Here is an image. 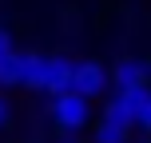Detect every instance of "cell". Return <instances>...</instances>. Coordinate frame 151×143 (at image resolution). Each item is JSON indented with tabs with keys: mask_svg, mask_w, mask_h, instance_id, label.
Instances as JSON below:
<instances>
[{
	"mask_svg": "<svg viewBox=\"0 0 151 143\" xmlns=\"http://www.w3.org/2000/svg\"><path fill=\"white\" fill-rule=\"evenodd\" d=\"M72 88L76 91H83L88 99H96V96H104V88H107V75L99 64H76V80H72Z\"/></svg>",
	"mask_w": 151,
	"mask_h": 143,
	"instance_id": "obj_3",
	"label": "cell"
},
{
	"mask_svg": "<svg viewBox=\"0 0 151 143\" xmlns=\"http://www.w3.org/2000/svg\"><path fill=\"white\" fill-rule=\"evenodd\" d=\"M139 127H143V131H147V135H151V103H147V111H143V115H139Z\"/></svg>",
	"mask_w": 151,
	"mask_h": 143,
	"instance_id": "obj_9",
	"label": "cell"
},
{
	"mask_svg": "<svg viewBox=\"0 0 151 143\" xmlns=\"http://www.w3.org/2000/svg\"><path fill=\"white\" fill-rule=\"evenodd\" d=\"M147 64H139V60H119L115 64V72H111V80H115V88L119 91H127V88H135V83H147Z\"/></svg>",
	"mask_w": 151,
	"mask_h": 143,
	"instance_id": "obj_4",
	"label": "cell"
},
{
	"mask_svg": "<svg viewBox=\"0 0 151 143\" xmlns=\"http://www.w3.org/2000/svg\"><path fill=\"white\" fill-rule=\"evenodd\" d=\"M0 88H24V52L0 56Z\"/></svg>",
	"mask_w": 151,
	"mask_h": 143,
	"instance_id": "obj_5",
	"label": "cell"
},
{
	"mask_svg": "<svg viewBox=\"0 0 151 143\" xmlns=\"http://www.w3.org/2000/svg\"><path fill=\"white\" fill-rule=\"evenodd\" d=\"M4 127H8V103L0 99V131H4Z\"/></svg>",
	"mask_w": 151,
	"mask_h": 143,
	"instance_id": "obj_10",
	"label": "cell"
},
{
	"mask_svg": "<svg viewBox=\"0 0 151 143\" xmlns=\"http://www.w3.org/2000/svg\"><path fill=\"white\" fill-rule=\"evenodd\" d=\"M88 103L91 99L83 96V91H76V88H68V91H60V96H52V119L60 123V127H68V131H80L83 123H88Z\"/></svg>",
	"mask_w": 151,
	"mask_h": 143,
	"instance_id": "obj_1",
	"label": "cell"
},
{
	"mask_svg": "<svg viewBox=\"0 0 151 143\" xmlns=\"http://www.w3.org/2000/svg\"><path fill=\"white\" fill-rule=\"evenodd\" d=\"M8 52H16V44L8 36V28H0V56H8Z\"/></svg>",
	"mask_w": 151,
	"mask_h": 143,
	"instance_id": "obj_8",
	"label": "cell"
},
{
	"mask_svg": "<svg viewBox=\"0 0 151 143\" xmlns=\"http://www.w3.org/2000/svg\"><path fill=\"white\" fill-rule=\"evenodd\" d=\"M104 119L107 123H115V127H135V115H131V107L127 103H123V96H119V91H115V96L111 99H107V107H104Z\"/></svg>",
	"mask_w": 151,
	"mask_h": 143,
	"instance_id": "obj_6",
	"label": "cell"
},
{
	"mask_svg": "<svg viewBox=\"0 0 151 143\" xmlns=\"http://www.w3.org/2000/svg\"><path fill=\"white\" fill-rule=\"evenodd\" d=\"M96 143H127V127H115V123L99 119V127H96Z\"/></svg>",
	"mask_w": 151,
	"mask_h": 143,
	"instance_id": "obj_7",
	"label": "cell"
},
{
	"mask_svg": "<svg viewBox=\"0 0 151 143\" xmlns=\"http://www.w3.org/2000/svg\"><path fill=\"white\" fill-rule=\"evenodd\" d=\"M48 80H52V56L24 52V88L28 91H48Z\"/></svg>",
	"mask_w": 151,
	"mask_h": 143,
	"instance_id": "obj_2",
	"label": "cell"
}]
</instances>
